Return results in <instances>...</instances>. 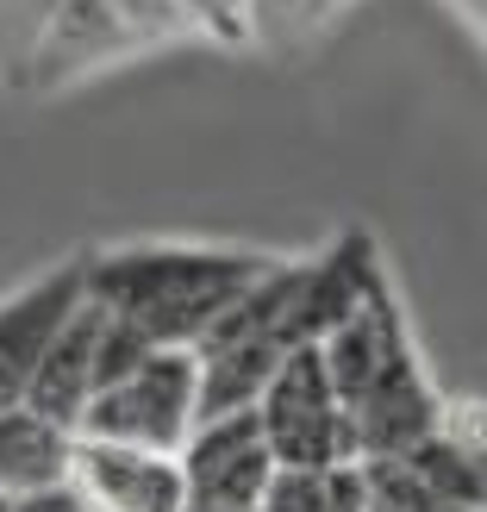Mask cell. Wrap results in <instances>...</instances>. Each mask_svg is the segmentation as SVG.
<instances>
[{"mask_svg":"<svg viewBox=\"0 0 487 512\" xmlns=\"http://www.w3.org/2000/svg\"><path fill=\"white\" fill-rule=\"evenodd\" d=\"M269 269L275 256L250 244H113L88 250V300L107 319L144 331L157 350H194L225 306Z\"/></svg>","mask_w":487,"mask_h":512,"instance_id":"obj_1","label":"cell"},{"mask_svg":"<svg viewBox=\"0 0 487 512\" xmlns=\"http://www.w3.org/2000/svg\"><path fill=\"white\" fill-rule=\"evenodd\" d=\"M194 419H200V363H194V350H150L132 375L107 381V388L88 400L75 438L175 456L188 444Z\"/></svg>","mask_w":487,"mask_h":512,"instance_id":"obj_2","label":"cell"},{"mask_svg":"<svg viewBox=\"0 0 487 512\" xmlns=\"http://www.w3.org/2000/svg\"><path fill=\"white\" fill-rule=\"evenodd\" d=\"M256 425L275 456V469H338L363 463L356 444V419L344 413V400L331 394V375L319 363V344H300L281 356L275 381L256 400Z\"/></svg>","mask_w":487,"mask_h":512,"instance_id":"obj_3","label":"cell"},{"mask_svg":"<svg viewBox=\"0 0 487 512\" xmlns=\"http://www.w3.org/2000/svg\"><path fill=\"white\" fill-rule=\"evenodd\" d=\"M381 275L388 269H381L375 238L363 225L338 232L319 256H294V281H288V300H281V319H275V344L281 350L325 344L344 319L363 313V300Z\"/></svg>","mask_w":487,"mask_h":512,"instance_id":"obj_4","label":"cell"},{"mask_svg":"<svg viewBox=\"0 0 487 512\" xmlns=\"http://www.w3.org/2000/svg\"><path fill=\"white\" fill-rule=\"evenodd\" d=\"M182 463V488L200 506H225V512H256L269 494L275 456L263 444L256 413H232V419H200L188 431V444L175 450Z\"/></svg>","mask_w":487,"mask_h":512,"instance_id":"obj_5","label":"cell"},{"mask_svg":"<svg viewBox=\"0 0 487 512\" xmlns=\"http://www.w3.org/2000/svg\"><path fill=\"white\" fill-rule=\"evenodd\" d=\"M350 419H356L363 456H406L413 444H425L431 431H444L450 406H444L438 388H431V375H425L419 350H413V331L394 338V350L381 356L369 394L350 406Z\"/></svg>","mask_w":487,"mask_h":512,"instance_id":"obj_6","label":"cell"},{"mask_svg":"<svg viewBox=\"0 0 487 512\" xmlns=\"http://www.w3.org/2000/svg\"><path fill=\"white\" fill-rule=\"evenodd\" d=\"M82 300H88V250L57 269H44L38 281H25L19 294L0 300V406L25 400L38 356L50 350V338L63 331V319Z\"/></svg>","mask_w":487,"mask_h":512,"instance_id":"obj_7","label":"cell"},{"mask_svg":"<svg viewBox=\"0 0 487 512\" xmlns=\"http://www.w3.org/2000/svg\"><path fill=\"white\" fill-rule=\"evenodd\" d=\"M69 488L82 494L88 512H182V463L157 450H125V444H94L75 438V469Z\"/></svg>","mask_w":487,"mask_h":512,"instance_id":"obj_8","label":"cell"},{"mask_svg":"<svg viewBox=\"0 0 487 512\" xmlns=\"http://www.w3.org/2000/svg\"><path fill=\"white\" fill-rule=\"evenodd\" d=\"M100 325H107V313H100L94 300H82V306L63 319V331L50 338V350L38 356L32 388H25V406H32V413H44L50 425H63V431H82V413H88V400H94Z\"/></svg>","mask_w":487,"mask_h":512,"instance_id":"obj_9","label":"cell"},{"mask_svg":"<svg viewBox=\"0 0 487 512\" xmlns=\"http://www.w3.org/2000/svg\"><path fill=\"white\" fill-rule=\"evenodd\" d=\"M75 469V431L50 425L32 406H0V494H38V488H63Z\"/></svg>","mask_w":487,"mask_h":512,"instance_id":"obj_10","label":"cell"},{"mask_svg":"<svg viewBox=\"0 0 487 512\" xmlns=\"http://www.w3.org/2000/svg\"><path fill=\"white\" fill-rule=\"evenodd\" d=\"M281 350L275 338H232V344H200L194 363H200V419H232V413H256L263 388L281 369ZM194 419V425H200Z\"/></svg>","mask_w":487,"mask_h":512,"instance_id":"obj_11","label":"cell"},{"mask_svg":"<svg viewBox=\"0 0 487 512\" xmlns=\"http://www.w3.org/2000/svg\"><path fill=\"white\" fill-rule=\"evenodd\" d=\"M481 456H487V444H475V438H463L450 419H444V431H431L425 444H413L400 456L406 469H413L431 494H438L450 512H487V481H481Z\"/></svg>","mask_w":487,"mask_h":512,"instance_id":"obj_12","label":"cell"},{"mask_svg":"<svg viewBox=\"0 0 487 512\" xmlns=\"http://www.w3.org/2000/svg\"><path fill=\"white\" fill-rule=\"evenodd\" d=\"M256 512H363V463L338 469H275Z\"/></svg>","mask_w":487,"mask_h":512,"instance_id":"obj_13","label":"cell"},{"mask_svg":"<svg viewBox=\"0 0 487 512\" xmlns=\"http://www.w3.org/2000/svg\"><path fill=\"white\" fill-rule=\"evenodd\" d=\"M363 512H450L400 456H363Z\"/></svg>","mask_w":487,"mask_h":512,"instance_id":"obj_14","label":"cell"},{"mask_svg":"<svg viewBox=\"0 0 487 512\" xmlns=\"http://www.w3.org/2000/svg\"><path fill=\"white\" fill-rule=\"evenodd\" d=\"M7 512H88V506H82V494H75L69 481H63V488H38V494L7 500Z\"/></svg>","mask_w":487,"mask_h":512,"instance_id":"obj_15","label":"cell"},{"mask_svg":"<svg viewBox=\"0 0 487 512\" xmlns=\"http://www.w3.org/2000/svg\"><path fill=\"white\" fill-rule=\"evenodd\" d=\"M450 7H456V19H463L469 32L487 44V0H450Z\"/></svg>","mask_w":487,"mask_h":512,"instance_id":"obj_16","label":"cell"},{"mask_svg":"<svg viewBox=\"0 0 487 512\" xmlns=\"http://www.w3.org/2000/svg\"><path fill=\"white\" fill-rule=\"evenodd\" d=\"M182 512H225V506H200V500H188V506H182Z\"/></svg>","mask_w":487,"mask_h":512,"instance_id":"obj_17","label":"cell"},{"mask_svg":"<svg viewBox=\"0 0 487 512\" xmlns=\"http://www.w3.org/2000/svg\"><path fill=\"white\" fill-rule=\"evenodd\" d=\"M481 481H487V456H481Z\"/></svg>","mask_w":487,"mask_h":512,"instance_id":"obj_18","label":"cell"},{"mask_svg":"<svg viewBox=\"0 0 487 512\" xmlns=\"http://www.w3.org/2000/svg\"><path fill=\"white\" fill-rule=\"evenodd\" d=\"M0 512H7V494H0Z\"/></svg>","mask_w":487,"mask_h":512,"instance_id":"obj_19","label":"cell"}]
</instances>
